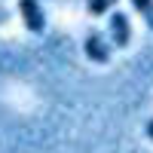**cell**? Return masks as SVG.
<instances>
[{
	"label": "cell",
	"instance_id": "cell-2",
	"mask_svg": "<svg viewBox=\"0 0 153 153\" xmlns=\"http://www.w3.org/2000/svg\"><path fill=\"white\" fill-rule=\"evenodd\" d=\"M83 49H86V58H89V61H95V65H104V61L110 58V46L101 40V34H95V31L86 37Z\"/></svg>",
	"mask_w": 153,
	"mask_h": 153
},
{
	"label": "cell",
	"instance_id": "cell-7",
	"mask_svg": "<svg viewBox=\"0 0 153 153\" xmlns=\"http://www.w3.org/2000/svg\"><path fill=\"white\" fill-rule=\"evenodd\" d=\"M3 19H6V16H3V9H0V22H3Z\"/></svg>",
	"mask_w": 153,
	"mask_h": 153
},
{
	"label": "cell",
	"instance_id": "cell-5",
	"mask_svg": "<svg viewBox=\"0 0 153 153\" xmlns=\"http://www.w3.org/2000/svg\"><path fill=\"white\" fill-rule=\"evenodd\" d=\"M113 3H117V0H89V12H92V16H101V12L110 9Z\"/></svg>",
	"mask_w": 153,
	"mask_h": 153
},
{
	"label": "cell",
	"instance_id": "cell-1",
	"mask_svg": "<svg viewBox=\"0 0 153 153\" xmlns=\"http://www.w3.org/2000/svg\"><path fill=\"white\" fill-rule=\"evenodd\" d=\"M19 9H22V19H25V28L31 34H40L46 28V19H43V9L37 0H19Z\"/></svg>",
	"mask_w": 153,
	"mask_h": 153
},
{
	"label": "cell",
	"instance_id": "cell-4",
	"mask_svg": "<svg viewBox=\"0 0 153 153\" xmlns=\"http://www.w3.org/2000/svg\"><path fill=\"white\" fill-rule=\"evenodd\" d=\"M132 3H135V9L144 16V22L153 28V0H132Z\"/></svg>",
	"mask_w": 153,
	"mask_h": 153
},
{
	"label": "cell",
	"instance_id": "cell-6",
	"mask_svg": "<svg viewBox=\"0 0 153 153\" xmlns=\"http://www.w3.org/2000/svg\"><path fill=\"white\" fill-rule=\"evenodd\" d=\"M147 138L153 141V120H147Z\"/></svg>",
	"mask_w": 153,
	"mask_h": 153
},
{
	"label": "cell",
	"instance_id": "cell-3",
	"mask_svg": "<svg viewBox=\"0 0 153 153\" xmlns=\"http://www.w3.org/2000/svg\"><path fill=\"white\" fill-rule=\"evenodd\" d=\"M110 34H113V43L117 46H129L132 31H129V19H126L123 12H113L110 16Z\"/></svg>",
	"mask_w": 153,
	"mask_h": 153
}]
</instances>
